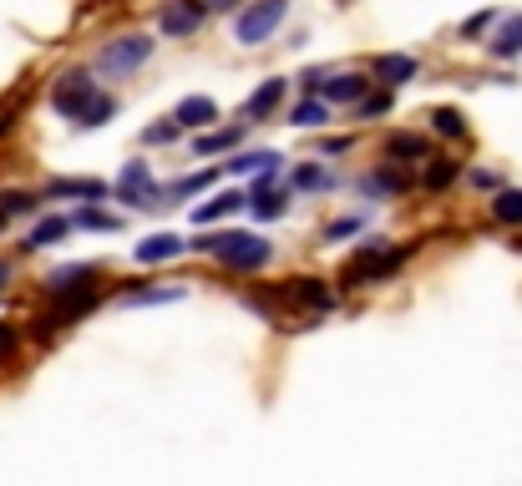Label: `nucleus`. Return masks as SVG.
I'll list each match as a JSON object with an SVG mask.
<instances>
[{
	"instance_id": "c9c22d12",
	"label": "nucleus",
	"mask_w": 522,
	"mask_h": 486,
	"mask_svg": "<svg viewBox=\"0 0 522 486\" xmlns=\"http://www.w3.org/2000/svg\"><path fill=\"white\" fill-rule=\"evenodd\" d=\"M497 26V11H477L472 21H462V36L472 41V36H482V31H492Z\"/></svg>"
},
{
	"instance_id": "412c9836",
	"label": "nucleus",
	"mask_w": 522,
	"mask_h": 486,
	"mask_svg": "<svg viewBox=\"0 0 522 486\" xmlns=\"http://www.w3.org/2000/svg\"><path fill=\"white\" fill-rule=\"evenodd\" d=\"M66 233H71V218H56V213H51V218H41V223L26 233L21 249H26V254H41V249H51V243H61Z\"/></svg>"
},
{
	"instance_id": "4468645a",
	"label": "nucleus",
	"mask_w": 522,
	"mask_h": 486,
	"mask_svg": "<svg viewBox=\"0 0 522 486\" xmlns=\"http://www.w3.org/2000/svg\"><path fill=\"white\" fill-rule=\"evenodd\" d=\"M416 71H421V61L416 56H401V51H386V56H376V81L381 87H406V81H416Z\"/></svg>"
},
{
	"instance_id": "cd10ccee",
	"label": "nucleus",
	"mask_w": 522,
	"mask_h": 486,
	"mask_svg": "<svg viewBox=\"0 0 522 486\" xmlns=\"http://www.w3.org/2000/svg\"><path fill=\"white\" fill-rule=\"evenodd\" d=\"M188 289L173 284V289H137V294H122V309H147V304H178Z\"/></svg>"
},
{
	"instance_id": "7c9ffc66",
	"label": "nucleus",
	"mask_w": 522,
	"mask_h": 486,
	"mask_svg": "<svg viewBox=\"0 0 522 486\" xmlns=\"http://www.w3.org/2000/svg\"><path fill=\"white\" fill-rule=\"evenodd\" d=\"M431 132H436V137H467V122H462L457 107H436V112H431Z\"/></svg>"
},
{
	"instance_id": "58836bf2",
	"label": "nucleus",
	"mask_w": 522,
	"mask_h": 486,
	"mask_svg": "<svg viewBox=\"0 0 522 486\" xmlns=\"http://www.w3.org/2000/svg\"><path fill=\"white\" fill-rule=\"evenodd\" d=\"M472 188H482V193H497V188H502V178H497V173H487V168H477V173H472Z\"/></svg>"
},
{
	"instance_id": "dca6fc26",
	"label": "nucleus",
	"mask_w": 522,
	"mask_h": 486,
	"mask_svg": "<svg viewBox=\"0 0 522 486\" xmlns=\"http://www.w3.org/2000/svg\"><path fill=\"white\" fill-rule=\"evenodd\" d=\"M487 51L497 61H517L522 56V16H497V31H492Z\"/></svg>"
},
{
	"instance_id": "a19ab883",
	"label": "nucleus",
	"mask_w": 522,
	"mask_h": 486,
	"mask_svg": "<svg viewBox=\"0 0 522 486\" xmlns=\"http://www.w3.org/2000/svg\"><path fill=\"white\" fill-rule=\"evenodd\" d=\"M6 284H11V264H6V259H0V289H6Z\"/></svg>"
},
{
	"instance_id": "2eb2a0df",
	"label": "nucleus",
	"mask_w": 522,
	"mask_h": 486,
	"mask_svg": "<svg viewBox=\"0 0 522 486\" xmlns=\"http://www.w3.org/2000/svg\"><path fill=\"white\" fill-rule=\"evenodd\" d=\"M239 208H249V193H239V188H229V193H213L208 203H198V208H193V223H198V228H208V223L229 218V213H239Z\"/></svg>"
},
{
	"instance_id": "1a4fd4ad",
	"label": "nucleus",
	"mask_w": 522,
	"mask_h": 486,
	"mask_svg": "<svg viewBox=\"0 0 522 486\" xmlns=\"http://www.w3.org/2000/svg\"><path fill=\"white\" fill-rule=\"evenodd\" d=\"M203 16H208L203 0H168L163 16H158V26H163L168 41H178V36H193V31L203 26Z\"/></svg>"
},
{
	"instance_id": "9d476101",
	"label": "nucleus",
	"mask_w": 522,
	"mask_h": 486,
	"mask_svg": "<svg viewBox=\"0 0 522 486\" xmlns=\"http://www.w3.org/2000/svg\"><path fill=\"white\" fill-rule=\"evenodd\" d=\"M315 92H320L330 107H355V102L370 92V81H365V76H355V71H340V76H325Z\"/></svg>"
},
{
	"instance_id": "e433bc0d",
	"label": "nucleus",
	"mask_w": 522,
	"mask_h": 486,
	"mask_svg": "<svg viewBox=\"0 0 522 486\" xmlns=\"http://www.w3.org/2000/svg\"><path fill=\"white\" fill-rule=\"evenodd\" d=\"M350 233H360V218H340V223H330V228H325V243H335V238H350Z\"/></svg>"
},
{
	"instance_id": "ddd939ff",
	"label": "nucleus",
	"mask_w": 522,
	"mask_h": 486,
	"mask_svg": "<svg viewBox=\"0 0 522 486\" xmlns=\"http://www.w3.org/2000/svg\"><path fill=\"white\" fill-rule=\"evenodd\" d=\"M183 249H188V243H183L178 233H147L137 249H132V259H137V264H168V259H178Z\"/></svg>"
},
{
	"instance_id": "473e14b6",
	"label": "nucleus",
	"mask_w": 522,
	"mask_h": 486,
	"mask_svg": "<svg viewBox=\"0 0 522 486\" xmlns=\"http://www.w3.org/2000/svg\"><path fill=\"white\" fill-rule=\"evenodd\" d=\"M213 178H218L213 168H208V173H193V178L173 183V198H193V193H208V188H213Z\"/></svg>"
},
{
	"instance_id": "b1692460",
	"label": "nucleus",
	"mask_w": 522,
	"mask_h": 486,
	"mask_svg": "<svg viewBox=\"0 0 522 486\" xmlns=\"http://www.w3.org/2000/svg\"><path fill=\"white\" fill-rule=\"evenodd\" d=\"M386 162H426V137H416V132H391V137H386Z\"/></svg>"
},
{
	"instance_id": "9b49d317",
	"label": "nucleus",
	"mask_w": 522,
	"mask_h": 486,
	"mask_svg": "<svg viewBox=\"0 0 522 486\" xmlns=\"http://www.w3.org/2000/svg\"><path fill=\"white\" fill-rule=\"evenodd\" d=\"M112 188L107 183H97V178H56V183H46V203H61V198H77V203H102Z\"/></svg>"
},
{
	"instance_id": "c85d7f7f",
	"label": "nucleus",
	"mask_w": 522,
	"mask_h": 486,
	"mask_svg": "<svg viewBox=\"0 0 522 486\" xmlns=\"http://www.w3.org/2000/svg\"><path fill=\"white\" fill-rule=\"evenodd\" d=\"M492 218H497V223H522V188H497Z\"/></svg>"
},
{
	"instance_id": "aec40b11",
	"label": "nucleus",
	"mask_w": 522,
	"mask_h": 486,
	"mask_svg": "<svg viewBox=\"0 0 522 486\" xmlns=\"http://www.w3.org/2000/svg\"><path fill=\"white\" fill-rule=\"evenodd\" d=\"M239 142H244V127H203L193 137V152L198 157H213V152H234Z\"/></svg>"
},
{
	"instance_id": "423d86ee",
	"label": "nucleus",
	"mask_w": 522,
	"mask_h": 486,
	"mask_svg": "<svg viewBox=\"0 0 522 486\" xmlns=\"http://www.w3.org/2000/svg\"><path fill=\"white\" fill-rule=\"evenodd\" d=\"M117 198L132 203V208H163V188L153 183L147 162H127V168L117 173Z\"/></svg>"
},
{
	"instance_id": "f8f14e48",
	"label": "nucleus",
	"mask_w": 522,
	"mask_h": 486,
	"mask_svg": "<svg viewBox=\"0 0 522 486\" xmlns=\"http://www.w3.org/2000/svg\"><path fill=\"white\" fill-rule=\"evenodd\" d=\"M289 203H294V188H274V183L249 188V208H254V218H264V223L284 218V213H289Z\"/></svg>"
},
{
	"instance_id": "393cba45",
	"label": "nucleus",
	"mask_w": 522,
	"mask_h": 486,
	"mask_svg": "<svg viewBox=\"0 0 522 486\" xmlns=\"http://www.w3.org/2000/svg\"><path fill=\"white\" fill-rule=\"evenodd\" d=\"M330 112H335V107L315 92V97H305V102H294V107H289V122H294V127H325Z\"/></svg>"
},
{
	"instance_id": "39448f33",
	"label": "nucleus",
	"mask_w": 522,
	"mask_h": 486,
	"mask_svg": "<svg viewBox=\"0 0 522 486\" xmlns=\"http://www.w3.org/2000/svg\"><path fill=\"white\" fill-rule=\"evenodd\" d=\"M406 264V249H386V238H370L365 249L355 254V264L345 269V284H376V279H391L396 269Z\"/></svg>"
},
{
	"instance_id": "6ab92c4d",
	"label": "nucleus",
	"mask_w": 522,
	"mask_h": 486,
	"mask_svg": "<svg viewBox=\"0 0 522 486\" xmlns=\"http://www.w3.org/2000/svg\"><path fill=\"white\" fill-rule=\"evenodd\" d=\"M173 117H178L188 132H203V127L218 122V102H213V97H183V102L173 107Z\"/></svg>"
},
{
	"instance_id": "a211bd4d",
	"label": "nucleus",
	"mask_w": 522,
	"mask_h": 486,
	"mask_svg": "<svg viewBox=\"0 0 522 486\" xmlns=\"http://www.w3.org/2000/svg\"><path fill=\"white\" fill-rule=\"evenodd\" d=\"M97 279V269L92 264H61V269H51L46 274V294L56 299V294H71V289H87Z\"/></svg>"
},
{
	"instance_id": "bb28decb",
	"label": "nucleus",
	"mask_w": 522,
	"mask_h": 486,
	"mask_svg": "<svg viewBox=\"0 0 522 486\" xmlns=\"http://www.w3.org/2000/svg\"><path fill=\"white\" fill-rule=\"evenodd\" d=\"M355 188H360V193H365V198H396V193H401V188H406V178H401V173H391V168H386V173H365V178H360V183H355Z\"/></svg>"
},
{
	"instance_id": "4c0bfd02",
	"label": "nucleus",
	"mask_w": 522,
	"mask_h": 486,
	"mask_svg": "<svg viewBox=\"0 0 522 486\" xmlns=\"http://www.w3.org/2000/svg\"><path fill=\"white\" fill-rule=\"evenodd\" d=\"M350 152V137H325L320 142V157H345Z\"/></svg>"
},
{
	"instance_id": "4be33fe9",
	"label": "nucleus",
	"mask_w": 522,
	"mask_h": 486,
	"mask_svg": "<svg viewBox=\"0 0 522 486\" xmlns=\"http://www.w3.org/2000/svg\"><path fill=\"white\" fill-rule=\"evenodd\" d=\"M279 152H269V147H259V152H239L234 162H229V173H239V178H259V173H279Z\"/></svg>"
},
{
	"instance_id": "a878e982",
	"label": "nucleus",
	"mask_w": 522,
	"mask_h": 486,
	"mask_svg": "<svg viewBox=\"0 0 522 486\" xmlns=\"http://www.w3.org/2000/svg\"><path fill=\"white\" fill-rule=\"evenodd\" d=\"M71 228H87V233H117V228H122V218L102 213L97 203H82L77 213H71Z\"/></svg>"
},
{
	"instance_id": "20e7f679",
	"label": "nucleus",
	"mask_w": 522,
	"mask_h": 486,
	"mask_svg": "<svg viewBox=\"0 0 522 486\" xmlns=\"http://www.w3.org/2000/svg\"><path fill=\"white\" fill-rule=\"evenodd\" d=\"M284 11H289V0H249V6L234 16V36H239V46H264V41L279 31Z\"/></svg>"
},
{
	"instance_id": "7ed1b4c3",
	"label": "nucleus",
	"mask_w": 522,
	"mask_h": 486,
	"mask_svg": "<svg viewBox=\"0 0 522 486\" xmlns=\"http://www.w3.org/2000/svg\"><path fill=\"white\" fill-rule=\"evenodd\" d=\"M153 36H142V31H132V36H112L102 51H97V71L102 76H132L137 66H147L153 61Z\"/></svg>"
},
{
	"instance_id": "72a5a7b5",
	"label": "nucleus",
	"mask_w": 522,
	"mask_h": 486,
	"mask_svg": "<svg viewBox=\"0 0 522 486\" xmlns=\"http://www.w3.org/2000/svg\"><path fill=\"white\" fill-rule=\"evenodd\" d=\"M355 112H360V117H386V112H391V87H386L381 97H370V92H365V97L355 102Z\"/></svg>"
},
{
	"instance_id": "f3484780",
	"label": "nucleus",
	"mask_w": 522,
	"mask_h": 486,
	"mask_svg": "<svg viewBox=\"0 0 522 486\" xmlns=\"http://www.w3.org/2000/svg\"><path fill=\"white\" fill-rule=\"evenodd\" d=\"M284 92H289V81H284V76H269L264 87H259V92L244 102V122H264V117H269V112L284 102Z\"/></svg>"
},
{
	"instance_id": "f257e3e1",
	"label": "nucleus",
	"mask_w": 522,
	"mask_h": 486,
	"mask_svg": "<svg viewBox=\"0 0 522 486\" xmlns=\"http://www.w3.org/2000/svg\"><path fill=\"white\" fill-rule=\"evenodd\" d=\"M188 249H198V254L218 259L223 269H239V274H254V269H264V264L274 259V243H269L264 233H249V228L203 233V238H193V243H188Z\"/></svg>"
},
{
	"instance_id": "2f4dec72",
	"label": "nucleus",
	"mask_w": 522,
	"mask_h": 486,
	"mask_svg": "<svg viewBox=\"0 0 522 486\" xmlns=\"http://www.w3.org/2000/svg\"><path fill=\"white\" fill-rule=\"evenodd\" d=\"M457 173H462L457 162H446V157H431V168H426V178H421V183H426L431 193H441V188H452V183H457Z\"/></svg>"
},
{
	"instance_id": "0eeeda50",
	"label": "nucleus",
	"mask_w": 522,
	"mask_h": 486,
	"mask_svg": "<svg viewBox=\"0 0 522 486\" xmlns=\"http://www.w3.org/2000/svg\"><path fill=\"white\" fill-rule=\"evenodd\" d=\"M92 309H97V294H92V289H71V294H56V309L36 319V335H51V330H61V324L82 319V314H92Z\"/></svg>"
},
{
	"instance_id": "6e6552de",
	"label": "nucleus",
	"mask_w": 522,
	"mask_h": 486,
	"mask_svg": "<svg viewBox=\"0 0 522 486\" xmlns=\"http://www.w3.org/2000/svg\"><path fill=\"white\" fill-rule=\"evenodd\" d=\"M279 299H284V304H300L310 319H320V314L335 309V294H330V284H320V279H294V284L279 289Z\"/></svg>"
},
{
	"instance_id": "f03ea898",
	"label": "nucleus",
	"mask_w": 522,
	"mask_h": 486,
	"mask_svg": "<svg viewBox=\"0 0 522 486\" xmlns=\"http://www.w3.org/2000/svg\"><path fill=\"white\" fill-rule=\"evenodd\" d=\"M97 102H102V87H97L92 71H66L56 87H51V112H61L71 122H82Z\"/></svg>"
},
{
	"instance_id": "5701e85b",
	"label": "nucleus",
	"mask_w": 522,
	"mask_h": 486,
	"mask_svg": "<svg viewBox=\"0 0 522 486\" xmlns=\"http://www.w3.org/2000/svg\"><path fill=\"white\" fill-rule=\"evenodd\" d=\"M289 188H294V193H330L335 178H330L325 162H305V168H294V173H289Z\"/></svg>"
},
{
	"instance_id": "c756f323",
	"label": "nucleus",
	"mask_w": 522,
	"mask_h": 486,
	"mask_svg": "<svg viewBox=\"0 0 522 486\" xmlns=\"http://www.w3.org/2000/svg\"><path fill=\"white\" fill-rule=\"evenodd\" d=\"M183 132H188V127H183L178 117H163V122H153V127L142 132V142H147V147H173Z\"/></svg>"
},
{
	"instance_id": "f704fd0d",
	"label": "nucleus",
	"mask_w": 522,
	"mask_h": 486,
	"mask_svg": "<svg viewBox=\"0 0 522 486\" xmlns=\"http://www.w3.org/2000/svg\"><path fill=\"white\" fill-rule=\"evenodd\" d=\"M112 117H117V102H112V97H102V102H97V107H92V112H87V117H82L77 127H87V132H92V127L112 122Z\"/></svg>"
},
{
	"instance_id": "ea45409f",
	"label": "nucleus",
	"mask_w": 522,
	"mask_h": 486,
	"mask_svg": "<svg viewBox=\"0 0 522 486\" xmlns=\"http://www.w3.org/2000/svg\"><path fill=\"white\" fill-rule=\"evenodd\" d=\"M203 6H208V11H234L239 0H203Z\"/></svg>"
}]
</instances>
